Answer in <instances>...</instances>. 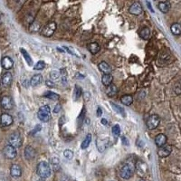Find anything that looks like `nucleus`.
Here are the masks:
<instances>
[{"label":"nucleus","instance_id":"obj_1","mask_svg":"<svg viewBox=\"0 0 181 181\" xmlns=\"http://www.w3.org/2000/svg\"><path fill=\"white\" fill-rule=\"evenodd\" d=\"M36 171L37 174H38V176L41 178H47L50 177V175H51V167L50 165L45 161H42L40 163L37 165V168H36Z\"/></svg>","mask_w":181,"mask_h":181},{"label":"nucleus","instance_id":"obj_2","mask_svg":"<svg viewBox=\"0 0 181 181\" xmlns=\"http://www.w3.org/2000/svg\"><path fill=\"white\" fill-rule=\"evenodd\" d=\"M37 117L43 122H48L51 120V110L48 105H43L39 109Z\"/></svg>","mask_w":181,"mask_h":181},{"label":"nucleus","instance_id":"obj_3","mask_svg":"<svg viewBox=\"0 0 181 181\" xmlns=\"http://www.w3.org/2000/svg\"><path fill=\"white\" fill-rule=\"evenodd\" d=\"M135 170V167L132 163H126L123 165V167L121 168L120 175L121 177L124 179H129L132 176Z\"/></svg>","mask_w":181,"mask_h":181},{"label":"nucleus","instance_id":"obj_4","mask_svg":"<svg viewBox=\"0 0 181 181\" xmlns=\"http://www.w3.org/2000/svg\"><path fill=\"white\" fill-rule=\"evenodd\" d=\"M8 142H9V145L13 146L16 148H20L22 146V143H23V140H22V137H21L20 133L19 132L12 133L9 137Z\"/></svg>","mask_w":181,"mask_h":181},{"label":"nucleus","instance_id":"obj_5","mask_svg":"<svg viewBox=\"0 0 181 181\" xmlns=\"http://www.w3.org/2000/svg\"><path fill=\"white\" fill-rule=\"evenodd\" d=\"M56 29V24L55 22H51L47 24L45 26H43L42 31H41V35L45 36V37H50L52 36L54 33V31Z\"/></svg>","mask_w":181,"mask_h":181},{"label":"nucleus","instance_id":"obj_6","mask_svg":"<svg viewBox=\"0 0 181 181\" xmlns=\"http://www.w3.org/2000/svg\"><path fill=\"white\" fill-rule=\"evenodd\" d=\"M159 122H160L159 117L157 114H153L148 118L146 124L149 129H154L156 128H158V126L159 125Z\"/></svg>","mask_w":181,"mask_h":181},{"label":"nucleus","instance_id":"obj_7","mask_svg":"<svg viewBox=\"0 0 181 181\" xmlns=\"http://www.w3.org/2000/svg\"><path fill=\"white\" fill-rule=\"evenodd\" d=\"M4 155H5V157L7 158V159H13L16 157V155H17V152H16V148H14L13 146H11V145H7V146H5L4 148Z\"/></svg>","mask_w":181,"mask_h":181},{"label":"nucleus","instance_id":"obj_8","mask_svg":"<svg viewBox=\"0 0 181 181\" xmlns=\"http://www.w3.org/2000/svg\"><path fill=\"white\" fill-rule=\"evenodd\" d=\"M0 104H1L2 108L4 110H12V109H13V107H14V102H13V100H12V98L9 97V96L2 97L1 102H0Z\"/></svg>","mask_w":181,"mask_h":181},{"label":"nucleus","instance_id":"obj_9","mask_svg":"<svg viewBox=\"0 0 181 181\" xmlns=\"http://www.w3.org/2000/svg\"><path fill=\"white\" fill-rule=\"evenodd\" d=\"M13 117L8 113H3L0 116V125L1 127H8L13 123Z\"/></svg>","mask_w":181,"mask_h":181},{"label":"nucleus","instance_id":"obj_10","mask_svg":"<svg viewBox=\"0 0 181 181\" xmlns=\"http://www.w3.org/2000/svg\"><path fill=\"white\" fill-rule=\"evenodd\" d=\"M172 152V146L170 145H164L160 147V148L158 151V155L160 158H167L170 155V153Z\"/></svg>","mask_w":181,"mask_h":181},{"label":"nucleus","instance_id":"obj_11","mask_svg":"<svg viewBox=\"0 0 181 181\" xmlns=\"http://www.w3.org/2000/svg\"><path fill=\"white\" fill-rule=\"evenodd\" d=\"M129 13L132 15H134V16H139L142 13V7L140 3L139 2H135L133 3L132 5H130V7L129 9Z\"/></svg>","mask_w":181,"mask_h":181},{"label":"nucleus","instance_id":"obj_12","mask_svg":"<svg viewBox=\"0 0 181 181\" xmlns=\"http://www.w3.org/2000/svg\"><path fill=\"white\" fill-rule=\"evenodd\" d=\"M136 169H137V171H138L140 176L142 177V176H144V175H146L148 167H147V165L144 163V162L138 161L137 162V164H136Z\"/></svg>","mask_w":181,"mask_h":181},{"label":"nucleus","instance_id":"obj_13","mask_svg":"<svg viewBox=\"0 0 181 181\" xmlns=\"http://www.w3.org/2000/svg\"><path fill=\"white\" fill-rule=\"evenodd\" d=\"M167 141V139L166 135H164V134H159L156 136V138H155V143L159 148L166 145Z\"/></svg>","mask_w":181,"mask_h":181},{"label":"nucleus","instance_id":"obj_14","mask_svg":"<svg viewBox=\"0 0 181 181\" xmlns=\"http://www.w3.org/2000/svg\"><path fill=\"white\" fill-rule=\"evenodd\" d=\"M1 64H2V67L4 68V69L9 70V69H11L12 67H13L14 62H13V60H12L10 57H8V56H5V57H4L2 59Z\"/></svg>","mask_w":181,"mask_h":181},{"label":"nucleus","instance_id":"obj_15","mask_svg":"<svg viewBox=\"0 0 181 181\" xmlns=\"http://www.w3.org/2000/svg\"><path fill=\"white\" fill-rule=\"evenodd\" d=\"M10 174H11V176L14 177V178H19L22 175L21 167L16 164L12 165V167L10 168Z\"/></svg>","mask_w":181,"mask_h":181},{"label":"nucleus","instance_id":"obj_16","mask_svg":"<svg viewBox=\"0 0 181 181\" xmlns=\"http://www.w3.org/2000/svg\"><path fill=\"white\" fill-rule=\"evenodd\" d=\"M24 157H26V159L30 160L33 159L35 157V150L33 147L31 146H27L26 148H24Z\"/></svg>","mask_w":181,"mask_h":181},{"label":"nucleus","instance_id":"obj_17","mask_svg":"<svg viewBox=\"0 0 181 181\" xmlns=\"http://www.w3.org/2000/svg\"><path fill=\"white\" fill-rule=\"evenodd\" d=\"M12 80H13L12 74L9 72H7L5 73H4L2 76V84L5 87L10 86V84L12 83Z\"/></svg>","mask_w":181,"mask_h":181},{"label":"nucleus","instance_id":"obj_18","mask_svg":"<svg viewBox=\"0 0 181 181\" xmlns=\"http://www.w3.org/2000/svg\"><path fill=\"white\" fill-rule=\"evenodd\" d=\"M96 145H97V148L100 152H103L106 148L108 146V140H101V139H98L97 142H96Z\"/></svg>","mask_w":181,"mask_h":181},{"label":"nucleus","instance_id":"obj_19","mask_svg":"<svg viewBox=\"0 0 181 181\" xmlns=\"http://www.w3.org/2000/svg\"><path fill=\"white\" fill-rule=\"evenodd\" d=\"M99 70L102 72L103 73H111V68L110 66L106 63V62H101L98 65Z\"/></svg>","mask_w":181,"mask_h":181},{"label":"nucleus","instance_id":"obj_20","mask_svg":"<svg viewBox=\"0 0 181 181\" xmlns=\"http://www.w3.org/2000/svg\"><path fill=\"white\" fill-rule=\"evenodd\" d=\"M112 81H113V77L110 75V73H104L103 76L102 77V83L104 86H109L110 84L112 83Z\"/></svg>","mask_w":181,"mask_h":181},{"label":"nucleus","instance_id":"obj_21","mask_svg":"<svg viewBox=\"0 0 181 181\" xmlns=\"http://www.w3.org/2000/svg\"><path fill=\"white\" fill-rule=\"evenodd\" d=\"M43 81V76L42 74H35V75H34L32 77V79H31L30 81V84L31 86L33 87H35L37 85H39Z\"/></svg>","mask_w":181,"mask_h":181},{"label":"nucleus","instance_id":"obj_22","mask_svg":"<svg viewBox=\"0 0 181 181\" xmlns=\"http://www.w3.org/2000/svg\"><path fill=\"white\" fill-rule=\"evenodd\" d=\"M159 9L162 12V13H167L168 11H169L170 9V4L168 3V2H160L159 4Z\"/></svg>","mask_w":181,"mask_h":181},{"label":"nucleus","instance_id":"obj_23","mask_svg":"<svg viewBox=\"0 0 181 181\" xmlns=\"http://www.w3.org/2000/svg\"><path fill=\"white\" fill-rule=\"evenodd\" d=\"M88 50L90 51L91 54H96L100 51V45L97 43H90L88 45Z\"/></svg>","mask_w":181,"mask_h":181},{"label":"nucleus","instance_id":"obj_24","mask_svg":"<svg viewBox=\"0 0 181 181\" xmlns=\"http://www.w3.org/2000/svg\"><path fill=\"white\" fill-rule=\"evenodd\" d=\"M140 36L143 40H148L149 38V36H150V30H149L148 27L142 28L140 32Z\"/></svg>","mask_w":181,"mask_h":181},{"label":"nucleus","instance_id":"obj_25","mask_svg":"<svg viewBox=\"0 0 181 181\" xmlns=\"http://www.w3.org/2000/svg\"><path fill=\"white\" fill-rule=\"evenodd\" d=\"M109 88L107 90V95L109 97H113L117 94V92H118V88L116 87V85L114 84H110L109 86Z\"/></svg>","mask_w":181,"mask_h":181},{"label":"nucleus","instance_id":"obj_26","mask_svg":"<svg viewBox=\"0 0 181 181\" xmlns=\"http://www.w3.org/2000/svg\"><path fill=\"white\" fill-rule=\"evenodd\" d=\"M170 30H171V33L175 35H179L181 34V26L178 23L173 24L170 27Z\"/></svg>","mask_w":181,"mask_h":181},{"label":"nucleus","instance_id":"obj_27","mask_svg":"<svg viewBox=\"0 0 181 181\" xmlns=\"http://www.w3.org/2000/svg\"><path fill=\"white\" fill-rule=\"evenodd\" d=\"M121 102L124 104V105H126V106H129V105H132V102H133V98L132 96H130V95H124L121 97Z\"/></svg>","mask_w":181,"mask_h":181},{"label":"nucleus","instance_id":"obj_28","mask_svg":"<svg viewBox=\"0 0 181 181\" xmlns=\"http://www.w3.org/2000/svg\"><path fill=\"white\" fill-rule=\"evenodd\" d=\"M20 52L22 53V54H23V56H24V58L26 59V61L27 62V64H28V65H33V60H32V58H31V56L29 55V54L26 51V50H24V48H21L20 49Z\"/></svg>","mask_w":181,"mask_h":181},{"label":"nucleus","instance_id":"obj_29","mask_svg":"<svg viewBox=\"0 0 181 181\" xmlns=\"http://www.w3.org/2000/svg\"><path fill=\"white\" fill-rule=\"evenodd\" d=\"M43 97L50 99V100H53V101H57V100H59V98H60V96L58 94H56V93H54L53 92H46L45 94H43Z\"/></svg>","mask_w":181,"mask_h":181},{"label":"nucleus","instance_id":"obj_30","mask_svg":"<svg viewBox=\"0 0 181 181\" xmlns=\"http://www.w3.org/2000/svg\"><path fill=\"white\" fill-rule=\"evenodd\" d=\"M91 141H92V135H91V134H88V135L86 136L85 140L83 141V143H82V146H81V147H82V148H83V149L87 148L89 147Z\"/></svg>","mask_w":181,"mask_h":181},{"label":"nucleus","instance_id":"obj_31","mask_svg":"<svg viewBox=\"0 0 181 181\" xmlns=\"http://www.w3.org/2000/svg\"><path fill=\"white\" fill-rule=\"evenodd\" d=\"M111 105H112V108L114 109V110H116L118 113H120L121 115H122V116H124L125 117V110H123V108H121V106H119V105H116V104H114V103H112L111 102Z\"/></svg>","mask_w":181,"mask_h":181},{"label":"nucleus","instance_id":"obj_32","mask_svg":"<svg viewBox=\"0 0 181 181\" xmlns=\"http://www.w3.org/2000/svg\"><path fill=\"white\" fill-rule=\"evenodd\" d=\"M111 132H112V134H113L115 137H119L121 134V128H120V125H114L113 127H112V129H111Z\"/></svg>","mask_w":181,"mask_h":181},{"label":"nucleus","instance_id":"obj_33","mask_svg":"<svg viewBox=\"0 0 181 181\" xmlns=\"http://www.w3.org/2000/svg\"><path fill=\"white\" fill-rule=\"evenodd\" d=\"M45 67V62L43 61H39L38 63H36V64L35 65V70H37V71H41V70H43V68Z\"/></svg>","mask_w":181,"mask_h":181},{"label":"nucleus","instance_id":"obj_34","mask_svg":"<svg viewBox=\"0 0 181 181\" xmlns=\"http://www.w3.org/2000/svg\"><path fill=\"white\" fill-rule=\"evenodd\" d=\"M60 76H62V81H63V83H66V82H67V72H66L65 69H61Z\"/></svg>","mask_w":181,"mask_h":181},{"label":"nucleus","instance_id":"obj_35","mask_svg":"<svg viewBox=\"0 0 181 181\" xmlns=\"http://www.w3.org/2000/svg\"><path fill=\"white\" fill-rule=\"evenodd\" d=\"M74 96H75V100L77 101V100L81 97V95H82V88L79 86H75V92H74Z\"/></svg>","mask_w":181,"mask_h":181},{"label":"nucleus","instance_id":"obj_36","mask_svg":"<svg viewBox=\"0 0 181 181\" xmlns=\"http://www.w3.org/2000/svg\"><path fill=\"white\" fill-rule=\"evenodd\" d=\"M50 77H51V79L53 81H56V80H58L60 78V73L58 72H56V71H53L50 73Z\"/></svg>","mask_w":181,"mask_h":181},{"label":"nucleus","instance_id":"obj_37","mask_svg":"<svg viewBox=\"0 0 181 181\" xmlns=\"http://www.w3.org/2000/svg\"><path fill=\"white\" fill-rule=\"evenodd\" d=\"M64 156L67 159H72L73 157V152L70 150V149H66V150L64 151Z\"/></svg>","mask_w":181,"mask_h":181},{"label":"nucleus","instance_id":"obj_38","mask_svg":"<svg viewBox=\"0 0 181 181\" xmlns=\"http://www.w3.org/2000/svg\"><path fill=\"white\" fill-rule=\"evenodd\" d=\"M41 128H42V126L40 125V124H38V125H36L35 128L32 130V132H30V135H32V136H33L35 132H38L39 130H41Z\"/></svg>","mask_w":181,"mask_h":181},{"label":"nucleus","instance_id":"obj_39","mask_svg":"<svg viewBox=\"0 0 181 181\" xmlns=\"http://www.w3.org/2000/svg\"><path fill=\"white\" fill-rule=\"evenodd\" d=\"M61 109H62L61 105H56V106H55V108H54V113H58V112L61 110Z\"/></svg>","mask_w":181,"mask_h":181},{"label":"nucleus","instance_id":"obj_40","mask_svg":"<svg viewBox=\"0 0 181 181\" xmlns=\"http://www.w3.org/2000/svg\"><path fill=\"white\" fill-rule=\"evenodd\" d=\"M121 140H122V143H123L124 145H126V146H128V145H129V140H127L126 137H122Z\"/></svg>","mask_w":181,"mask_h":181},{"label":"nucleus","instance_id":"obj_41","mask_svg":"<svg viewBox=\"0 0 181 181\" xmlns=\"http://www.w3.org/2000/svg\"><path fill=\"white\" fill-rule=\"evenodd\" d=\"M45 84H46L48 87H52V88H53V87H54V83L53 82H51V81H46V82H45Z\"/></svg>","mask_w":181,"mask_h":181},{"label":"nucleus","instance_id":"obj_42","mask_svg":"<svg viewBox=\"0 0 181 181\" xmlns=\"http://www.w3.org/2000/svg\"><path fill=\"white\" fill-rule=\"evenodd\" d=\"M102 108H101V107H99V108L97 109V116H98V117H101V116H102Z\"/></svg>","mask_w":181,"mask_h":181},{"label":"nucleus","instance_id":"obj_43","mask_svg":"<svg viewBox=\"0 0 181 181\" xmlns=\"http://www.w3.org/2000/svg\"><path fill=\"white\" fill-rule=\"evenodd\" d=\"M175 92H176V93L178 95H179L180 94V88H179V84H178V86H177V88H176V90H175Z\"/></svg>","mask_w":181,"mask_h":181},{"label":"nucleus","instance_id":"obj_44","mask_svg":"<svg viewBox=\"0 0 181 181\" xmlns=\"http://www.w3.org/2000/svg\"><path fill=\"white\" fill-rule=\"evenodd\" d=\"M76 76H77V79H82V80L84 79V76L83 75V74H79V73H77V74H76Z\"/></svg>","mask_w":181,"mask_h":181},{"label":"nucleus","instance_id":"obj_45","mask_svg":"<svg viewBox=\"0 0 181 181\" xmlns=\"http://www.w3.org/2000/svg\"><path fill=\"white\" fill-rule=\"evenodd\" d=\"M147 4H148V8L150 9V11H151L152 13H153V12H154V10H153V8L151 7V5H150V4H149V2H147Z\"/></svg>","mask_w":181,"mask_h":181},{"label":"nucleus","instance_id":"obj_46","mask_svg":"<svg viewBox=\"0 0 181 181\" xmlns=\"http://www.w3.org/2000/svg\"><path fill=\"white\" fill-rule=\"evenodd\" d=\"M102 123L103 124V125H106V124H107V120H106V119H102Z\"/></svg>","mask_w":181,"mask_h":181},{"label":"nucleus","instance_id":"obj_47","mask_svg":"<svg viewBox=\"0 0 181 181\" xmlns=\"http://www.w3.org/2000/svg\"><path fill=\"white\" fill-rule=\"evenodd\" d=\"M140 181H145V180H143V179H140Z\"/></svg>","mask_w":181,"mask_h":181},{"label":"nucleus","instance_id":"obj_48","mask_svg":"<svg viewBox=\"0 0 181 181\" xmlns=\"http://www.w3.org/2000/svg\"><path fill=\"white\" fill-rule=\"evenodd\" d=\"M38 181H43V180H42V179H41V180H38Z\"/></svg>","mask_w":181,"mask_h":181}]
</instances>
